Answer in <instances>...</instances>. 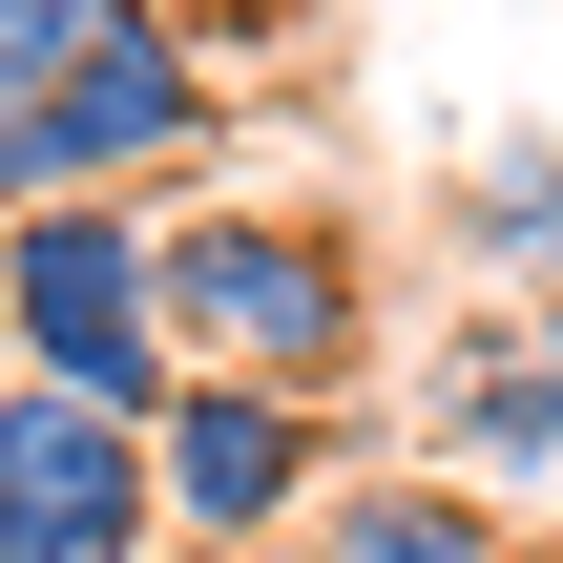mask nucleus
<instances>
[{
  "mask_svg": "<svg viewBox=\"0 0 563 563\" xmlns=\"http://www.w3.org/2000/svg\"><path fill=\"white\" fill-rule=\"evenodd\" d=\"M0 376H21V334H0Z\"/></svg>",
  "mask_w": 563,
  "mask_h": 563,
  "instance_id": "ddd939ff",
  "label": "nucleus"
},
{
  "mask_svg": "<svg viewBox=\"0 0 563 563\" xmlns=\"http://www.w3.org/2000/svg\"><path fill=\"white\" fill-rule=\"evenodd\" d=\"M146 563H292V543H146Z\"/></svg>",
  "mask_w": 563,
  "mask_h": 563,
  "instance_id": "9b49d317",
  "label": "nucleus"
},
{
  "mask_svg": "<svg viewBox=\"0 0 563 563\" xmlns=\"http://www.w3.org/2000/svg\"><path fill=\"white\" fill-rule=\"evenodd\" d=\"M84 21H104V0H0V104H21V84H42V63H63Z\"/></svg>",
  "mask_w": 563,
  "mask_h": 563,
  "instance_id": "1a4fd4ad",
  "label": "nucleus"
},
{
  "mask_svg": "<svg viewBox=\"0 0 563 563\" xmlns=\"http://www.w3.org/2000/svg\"><path fill=\"white\" fill-rule=\"evenodd\" d=\"M0 334H21V376L146 418V397L188 376V355H167V209H125V188L0 209Z\"/></svg>",
  "mask_w": 563,
  "mask_h": 563,
  "instance_id": "7ed1b4c3",
  "label": "nucleus"
},
{
  "mask_svg": "<svg viewBox=\"0 0 563 563\" xmlns=\"http://www.w3.org/2000/svg\"><path fill=\"white\" fill-rule=\"evenodd\" d=\"M292 563H563L522 501H481L460 460H355L313 522H292Z\"/></svg>",
  "mask_w": 563,
  "mask_h": 563,
  "instance_id": "0eeeda50",
  "label": "nucleus"
},
{
  "mask_svg": "<svg viewBox=\"0 0 563 563\" xmlns=\"http://www.w3.org/2000/svg\"><path fill=\"white\" fill-rule=\"evenodd\" d=\"M543 334H563V272H543Z\"/></svg>",
  "mask_w": 563,
  "mask_h": 563,
  "instance_id": "f8f14e48",
  "label": "nucleus"
},
{
  "mask_svg": "<svg viewBox=\"0 0 563 563\" xmlns=\"http://www.w3.org/2000/svg\"><path fill=\"white\" fill-rule=\"evenodd\" d=\"M167 501H146V418L63 397V376H0V563H146Z\"/></svg>",
  "mask_w": 563,
  "mask_h": 563,
  "instance_id": "39448f33",
  "label": "nucleus"
},
{
  "mask_svg": "<svg viewBox=\"0 0 563 563\" xmlns=\"http://www.w3.org/2000/svg\"><path fill=\"white\" fill-rule=\"evenodd\" d=\"M167 355L188 376L355 397L376 376V230L334 188H209V209H167Z\"/></svg>",
  "mask_w": 563,
  "mask_h": 563,
  "instance_id": "f257e3e1",
  "label": "nucleus"
},
{
  "mask_svg": "<svg viewBox=\"0 0 563 563\" xmlns=\"http://www.w3.org/2000/svg\"><path fill=\"white\" fill-rule=\"evenodd\" d=\"M355 460H376V418H355V397H292V376H167V397H146V501H167V543H292Z\"/></svg>",
  "mask_w": 563,
  "mask_h": 563,
  "instance_id": "20e7f679",
  "label": "nucleus"
},
{
  "mask_svg": "<svg viewBox=\"0 0 563 563\" xmlns=\"http://www.w3.org/2000/svg\"><path fill=\"white\" fill-rule=\"evenodd\" d=\"M230 146V63L167 21V0H104L21 104H0V209H63V188H125V209H167L188 167Z\"/></svg>",
  "mask_w": 563,
  "mask_h": 563,
  "instance_id": "f03ea898",
  "label": "nucleus"
},
{
  "mask_svg": "<svg viewBox=\"0 0 563 563\" xmlns=\"http://www.w3.org/2000/svg\"><path fill=\"white\" fill-rule=\"evenodd\" d=\"M418 460H460L481 501L563 481V334L543 313H481V334H439V397H418Z\"/></svg>",
  "mask_w": 563,
  "mask_h": 563,
  "instance_id": "423d86ee",
  "label": "nucleus"
},
{
  "mask_svg": "<svg viewBox=\"0 0 563 563\" xmlns=\"http://www.w3.org/2000/svg\"><path fill=\"white\" fill-rule=\"evenodd\" d=\"M439 230H460L481 292H543L563 272V125H481V146L439 167Z\"/></svg>",
  "mask_w": 563,
  "mask_h": 563,
  "instance_id": "6e6552de",
  "label": "nucleus"
},
{
  "mask_svg": "<svg viewBox=\"0 0 563 563\" xmlns=\"http://www.w3.org/2000/svg\"><path fill=\"white\" fill-rule=\"evenodd\" d=\"M167 21H188V42H209V63H251V42H292V21H313V0H167Z\"/></svg>",
  "mask_w": 563,
  "mask_h": 563,
  "instance_id": "9d476101",
  "label": "nucleus"
}]
</instances>
